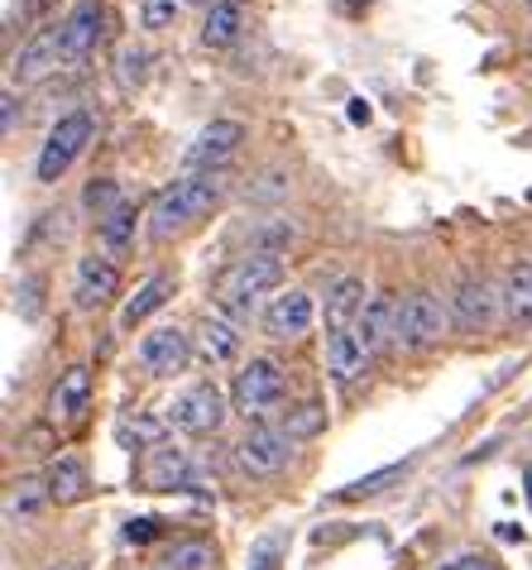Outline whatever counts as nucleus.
<instances>
[{
	"label": "nucleus",
	"instance_id": "nucleus-1",
	"mask_svg": "<svg viewBox=\"0 0 532 570\" xmlns=\"http://www.w3.org/2000/svg\"><path fill=\"white\" fill-rule=\"evenodd\" d=\"M226 187H230L226 168H216V173H183V178H174L159 197H154V207H149V240L164 245V240H174L178 230L197 226L207 212L221 207Z\"/></svg>",
	"mask_w": 532,
	"mask_h": 570
},
{
	"label": "nucleus",
	"instance_id": "nucleus-2",
	"mask_svg": "<svg viewBox=\"0 0 532 570\" xmlns=\"http://www.w3.org/2000/svg\"><path fill=\"white\" fill-rule=\"evenodd\" d=\"M278 283H284V259L240 255L211 278V303L221 307V316H230V322H249L255 307H259V297L274 293Z\"/></svg>",
	"mask_w": 532,
	"mask_h": 570
},
{
	"label": "nucleus",
	"instance_id": "nucleus-3",
	"mask_svg": "<svg viewBox=\"0 0 532 570\" xmlns=\"http://www.w3.org/2000/svg\"><path fill=\"white\" fill-rule=\"evenodd\" d=\"M288 370L274 355H255L249 364H240L236 384H230V413H240L245 422L269 426L278 413L288 407Z\"/></svg>",
	"mask_w": 532,
	"mask_h": 570
},
{
	"label": "nucleus",
	"instance_id": "nucleus-4",
	"mask_svg": "<svg viewBox=\"0 0 532 570\" xmlns=\"http://www.w3.org/2000/svg\"><path fill=\"white\" fill-rule=\"evenodd\" d=\"M446 322H451V307H442V297L427 293V288H413V293L398 297L394 336H398L403 351H432V345L446 336Z\"/></svg>",
	"mask_w": 532,
	"mask_h": 570
},
{
	"label": "nucleus",
	"instance_id": "nucleus-5",
	"mask_svg": "<svg viewBox=\"0 0 532 570\" xmlns=\"http://www.w3.org/2000/svg\"><path fill=\"white\" fill-rule=\"evenodd\" d=\"M135 489L145 494H174V489H197V470H193V455L174 441H154V446L139 451L135 461Z\"/></svg>",
	"mask_w": 532,
	"mask_h": 570
},
{
	"label": "nucleus",
	"instance_id": "nucleus-6",
	"mask_svg": "<svg viewBox=\"0 0 532 570\" xmlns=\"http://www.w3.org/2000/svg\"><path fill=\"white\" fill-rule=\"evenodd\" d=\"M91 135H97V116H91V110H68L39 149V164H35L39 183H58L62 173L72 168V158L91 145Z\"/></svg>",
	"mask_w": 532,
	"mask_h": 570
},
{
	"label": "nucleus",
	"instance_id": "nucleus-7",
	"mask_svg": "<svg viewBox=\"0 0 532 570\" xmlns=\"http://www.w3.org/2000/svg\"><path fill=\"white\" fill-rule=\"evenodd\" d=\"M111 35V10L106 0H77L62 20V68H87Z\"/></svg>",
	"mask_w": 532,
	"mask_h": 570
},
{
	"label": "nucleus",
	"instance_id": "nucleus-8",
	"mask_svg": "<svg viewBox=\"0 0 532 570\" xmlns=\"http://www.w3.org/2000/svg\"><path fill=\"white\" fill-rule=\"evenodd\" d=\"M230 413L226 393L211 384V379H201V384L183 389L174 403H168V426H178L187 436H216L221 432V422Z\"/></svg>",
	"mask_w": 532,
	"mask_h": 570
},
{
	"label": "nucleus",
	"instance_id": "nucleus-9",
	"mask_svg": "<svg viewBox=\"0 0 532 570\" xmlns=\"http://www.w3.org/2000/svg\"><path fill=\"white\" fill-rule=\"evenodd\" d=\"M293 446L297 441L284 432V426H249V432L236 441V465L245 474H278L293 461Z\"/></svg>",
	"mask_w": 532,
	"mask_h": 570
},
{
	"label": "nucleus",
	"instance_id": "nucleus-10",
	"mask_svg": "<svg viewBox=\"0 0 532 570\" xmlns=\"http://www.w3.org/2000/svg\"><path fill=\"white\" fill-rule=\"evenodd\" d=\"M240 139H245V125L240 120H211L207 130H201L193 145H187L183 173H216V168H226V158L240 149Z\"/></svg>",
	"mask_w": 532,
	"mask_h": 570
},
{
	"label": "nucleus",
	"instance_id": "nucleus-11",
	"mask_svg": "<svg viewBox=\"0 0 532 570\" xmlns=\"http://www.w3.org/2000/svg\"><path fill=\"white\" fill-rule=\"evenodd\" d=\"M312 322H317V303H312V293H303V288L278 293L274 303L264 307V336L269 341H303Z\"/></svg>",
	"mask_w": 532,
	"mask_h": 570
},
{
	"label": "nucleus",
	"instance_id": "nucleus-12",
	"mask_svg": "<svg viewBox=\"0 0 532 570\" xmlns=\"http://www.w3.org/2000/svg\"><path fill=\"white\" fill-rule=\"evenodd\" d=\"M116 293H120L116 259H106V255H82V259H77V274H72V303L77 307L97 312V307L111 303Z\"/></svg>",
	"mask_w": 532,
	"mask_h": 570
},
{
	"label": "nucleus",
	"instance_id": "nucleus-13",
	"mask_svg": "<svg viewBox=\"0 0 532 570\" xmlns=\"http://www.w3.org/2000/svg\"><path fill=\"white\" fill-rule=\"evenodd\" d=\"M499 297L504 293H494L484 278H461L456 293H451V322L480 336V331H490L499 322Z\"/></svg>",
	"mask_w": 532,
	"mask_h": 570
},
{
	"label": "nucleus",
	"instance_id": "nucleus-14",
	"mask_svg": "<svg viewBox=\"0 0 532 570\" xmlns=\"http://www.w3.org/2000/svg\"><path fill=\"white\" fill-rule=\"evenodd\" d=\"M53 68H62V20L39 29V35L10 58V82H20V87L39 82V77H49Z\"/></svg>",
	"mask_w": 532,
	"mask_h": 570
},
{
	"label": "nucleus",
	"instance_id": "nucleus-15",
	"mask_svg": "<svg viewBox=\"0 0 532 570\" xmlns=\"http://www.w3.org/2000/svg\"><path fill=\"white\" fill-rule=\"evenodd\" d=\"M187 360H193V341H187V331H178V326H159L139 341V364L159 379L183 374Z\"/></svg>",
	"mask_w": 532,
	"mask_h": 570
},
{
	"label": "nucleus",
	"instance_id": "nucleus-16",
	"mask_svg": "<svg viewBox=\"0 0 532 570\" xmlns=\"http://www.w3.org/2000/svg\"><path fill=\"white\" fill-rule=\"evenodd\" d=\"M87 407H91V370L87 364H72V370H62V379L49 393V422L72 426L87 417Z\"/></svg>",
	"mask_w": 532,
	"mask_h": 570
},
{
	"label": "nucleus",
	"instance_id": "nucleus-17",
	"mask_svg": "<svg viewBox=\"0 0 532 570\" xmlns=\"http://www.w3.org/2000/svg\"><path fill=\"white\" fill-rule=\"evenodd\" d=\"M365 370H370V351L359 345L355 331H326V374H332L341 389H351L365 379Z\"/></svg>",
	"mask_w": 532,
	"mask_h": 570
},
{
	"label": "nucleus",
	"instance_id": "nucleus-18",
	"mask_svg": "<svg viewBox=\"0 0 532 570\" xmlns=\"http://www.w3.org/2000/svg\"><path fill=\"white\" fill-rule=\"evenodd\" d=\"M394 322H398V297L370 293V303H365V312H359V322H355L359 345H365L370 355L388 351V341H398V336H394Z\"/></svg>",
	"mask_w": 532,
	"mask_h": 570
},
{
	"label": "nucleus",
	"instance_id": "nucleus-19",
	"mask_svg": "<svg viewBox=\"0 0 532 570\" xmlns=\"http://www.w3.org/2000/svg\"><path fill=\"white\" fill-rule=\"evenodd\" d=\"M365 293H370V288H365V278H355V274L336 278L332 288H326V307H322L326 331H355L359 312H365V303H370Z\"/></svg>",
	"mask_w": 532,
	"mask_h": 570
},
{
	"label": "nucleus",
	"instance_id": "nucleus-20",
	"mask_svg": "<svg viewBox=\"0 0 532 570\" xmlns=\"http://www.w3.org/2000/svg\"><path fill=\"white\" fill-rule=\"evenodd\" d=\"M193 351L211 364V370H221V364L240 360V326L230 322V316H207V322L197 326V341Z\"/></svg>",
	"mask_w": 532,
	"mask_h": 570
},
{
	"label": "nucleus",
	"instance_id": "nucleus-21",
	"mask_svg": "<svg viewBox=\"0 0 532 570\" xmlns=\"http://www.w3.org/2000/svg\"><path fill=\"white\" fill-rule=\"evenodd\" d=\"M43 484H49V499L53 503H77L91 494V474L82 455H53L49 470H43Z\"/></svg>",
	"mask_w": 532,
	"mask_h": 570
},
{
	"label": "nucleus",
	"instance_id": "nucleus-22",
	"mask_svg": "<svg viewBox=\"0 0 532 570\" xmlns=\"http://www.w3.org/2000/svg\"><path fill=\"white\" fill-rule=\"evenodd\" d=\"M139 216H145V212H139L135 202L125 197V202H120V207H116L111 216H106V220H97V240H101V255H106V259H120V255H130V249H135Z\"/></svg>",
	"mask_w": 532,
	"mask_h": 570
},
{
	"label": "nucleus",
	"instance_id": "nucleus-23",
	"mask_svg": "<svg viewBox=\"0 0 532 570\" xmlns=\"http://www.w3.org/2000/svg\"><path fill=\"white\" fill-rule=\"evenodd\" d=\"M249 24V6L245 0H221V6L207 10V20H201V43L207 49H230Z\"/></svg>",
	"mask_w": 532,
	"mask_h": 570
},
{
	"label": "nucleus",
	"instance_id": "nucleus-24",
	"mask_svg": "<svg viewBox=\"0 0 532 570\" xmlns=\"http://www.w3.org/2000/svg\"><path fill=\"white\" fill-rule=\"evenodd\" d=\"M174 288H178L174 274H149L145 283H139V293L120 307V331H135L139 322H145V316H154V312L168 303V297H174Z\"/></svg>",
	"mask_w": 532,
	"mask_h": 570
},
{
	"label": "nucleus",
	"instance_id": "nucleus-25",
	"mask_svg": "<svg viewBox=\"0 0 532 570\" xmlns=\"http://www.w3.org/2000/svg\"><path fill=\"white\" fill-rule=\"evenodd\" d=\"M49 499V484L35 480V474H20V480L6 484V522H35Z\"/></svg>",
	"mask_w": 532,
	"mask_h": 570
},
{
	"label": "nucleus",
	"instance_id": "nucleus-26",
	"mask_svg": "<svg viewBox=\"0 0 532 570\" xmlns=\"http://www.w3.org/2000/svg\"><path fill=\"white\" fill-rule=\"evenodd\" d=\"M504 312L513 326H532V259H513L504 274Z\"/></svg>",
	"mask_w": 532,
	"mask_h": 570
},
{
	"label": "nucleus",
	"instance_id": "nucleus-27",
	"mask_svg": "<svg viewBox=\"0 0 532 570\" xmlns=\"http://www.w3.org/2000/svg\"><path fill=\"white\" fill-rule=\"evenodd\" d=\"M164 566L168 570H216V547L207 537H178L164 547Z\"/></svg>",
	"mask_w": 532,
	"mask_h": 570
},
{
	"label": "nucleus",
	"instance_id": "nucleus-28",
	"mask_svg": "<svg viewBox=\"0 0 532 570\" xmlns=\"http://www.w3.org/2000/svg\"><path fill=\"white\" fill-rule=\"evenodd\" d=\"M408 470H413V461H398V465H384V470H374V474H365V480H355V484H346V489H336V503H355V499H374V494H384L388 484H398V480H408Z\"/></svg>",
	"mask_w": 532,
	"mask_h": 570
},
{
	"label": "nucleus",
	"instance_id": "nucleus-29",
	"mask_svg": "<svg viewBox=\"0 0 532 570\" xmlns=\"http://www.w3.org/2000/svg\"><path fill=\"white\" fill-rule=\"evenodd\" d=\"M293 220H284V216H269V220H259L255 230H249V249L245 255H284V249L293 245Z\"/></svg>",
	"mask_w": 532,
	"mask_h": 570
},
{
	"label": "nucleus",
	"instance_id": "nucleus-30",
	"mask_svg": "<svg viewBox=\"0 0 532 570\" xmlns=\"http://www.w3.org/2000/svg\"><path fill=\"white\" fill-rule=\"evenodd\" d=\"M120 202H125V193H120V183H116V178H91V183H87V193H82V207L97 216V220L111 216Z\"/></svg>",
	"mask_w": 532,
	"mask_h": 570
},
{
	"label": "nucleus",
	"instance_id": "nucleus-31",
	"mask_svg": "<svg viewBox=\"0 0 532 570\" xmlns=\"http://www.w3.org/2000/svg\"><path fill=\"white\" fill-rule=\"evenodd\" d=\"M322 426H326V407H322V403H297V407H288V413H284V432H288L293 441L317 436Z\"/></svg>",
	"mask_w": 532,
	"mask_h": 570
},
{
	"label": "nucleus",
	"instance_id": "nucleus-32",
	"mask_svg": "<svg viewBox=\"0 0 532 570\" xmlns=\"http://www.w3.org/2000/svg\"><path fill=\"white\" fill-rule=\"evenodd\" d=\"M284 557H288V537L284 532H269L249 547V566L245 570H284Z\"/></svg>",
	"mask_w": 532,
	"mask_h": 570
},
{
	"label": "nucleus",
	"instance_id": "nucleus-33",
	"mask_svg": "<svg viewBox=\"0 0 532 570\" xmlns=\"http://www.w3.org/2000/svg\"><path fill=\"white\" fill-rule=\"evenodd\" d=\"M145 72H149V53L135 49V43H125L120 58H116V82H120L125 91H135L139 82H145Z\"/></svg>",
	"mask_w": 532,
	"mask_h": 570
},
{
	"label": "nucleus",
	"instance_id": "nucleus-34",
	"mask_svg": "<svg viewBox=\"0 0 532 570\" xmlns=\"http://www.w3.org/2000/svg\"><path fill=\"white\" fill-rule=\"evenodd\" d=\"M187 0H139V24L145 29H168L183 14Z\"/></svg>",
	"mask_w": 532,
	"mask_h": 570
},
{
	"label": "nucleus",
	"instance_id": "nucleus-35",
	"mask_svg": "<svg viewBox=\"0 0 532 570\" xmlns=\"http://www.w3.org/2000/svg\"><path fill=\"white\" fill-rule=\"evenodd\" d=\"M154 537H159V518H130L125 522V542H154Z\"/></svg>",
	"mask_w": 532,
	"mask_h": 570
},
{
	"label": "nucleus",
	"instance_id": "nucleus-36",
	"mask_svg": "<svg viewBox=\"0 0 532 570\" xmlns=\"http://www.w3.org/2000/svg\"><path fill=\"white\" fill-rule=\"evenodd\" d=\"M14 307L24 316H39V278H24L20 283V297H14Z\"/></svg>",
	"mask_w": 532,
	"mask_h": 570
},
{
	"label": "nucleus",
	"instance_id": "nucleus-37",
	"mask_svg": "<svg viewBox=\"0 0 532 570\" xmlns=\"http://www.w3.org/2000/svg\"><path fill=\"white\" fill-rule=\"evenodd\" d=\"M58 0H20V20H49Z\"/></svg>",
	"mask_w": 532,
	"mask_h": 570
},
{
	"label": "nucleus",
	"instance_id": "nucleus-38",
	"mask_svg": "<svg viewBox=\"0 0 532 570\" xmlns=\"http://www.w3.org/2000/svg\"><path fill=\"white\" fill-rule=\"evenodd\" d=\"M442 570H494V566L484 561V557H475V551H461V557H451Z\"/></svg>",
	"mask_w": 532,
	"mask_h": 570
},
{
	"label": "nucleus",
	"instance_id": "nucleus-39",
	"mask_svg": "<svg viewBox=\"0 0 532 570\" xmlns=\"http://www.w3.org/2000/svg\"><path fill=\"white\" fill-rule=\"evenodd\" d=\"M14 125H20V97L6 91V135H14Z\"/></svg>",
	"mask_w": 532,
	"mask_h": 570
},
{
	"label": "nucleus",
	"instance_id": "nucleus-40",
	"mask_svg": "<svg viewBox=\"0 0 532 570\" xmlns=\"http://www.w3.org/2000/svg\"><path fill=\"white\" fill-rule=\"evenodd\" d=\"M523 494H528V503H532V465L523 470Z\"/></svg>",
	"mask_w": 532,
	"mask_h": 570
},
{
	"label": "nucleus",
	"instance_id": "nucleus-41",
	"mask_svg": "<svg viewBox=\"0 0 532 570\" xmlns=\"http://www.w3.org/2000/svg\"><path fill=\"white\" fill-rule=\"evenodd\" d=\"M49 570H82V566H77V561H58V566H49Z\"/></svg>",
	"mask_w": 532,
	"mask_h": 570
},
{
	"label": "nucleus",
	"instance_id": "nucleus-42",
	"mask_svg": "<svg viewBox=\"0 0 532 570\" xmlns=\"http://www.w3.org/2000/svg\"><path fill=\"white\" fill-rule=\"evenodd\" d=\"M193 6H207L211 10V6H221V0H193Z\"/></svg>",
	"mask_w": 532,
	"mask_h": 570
},
{
	"label": "nucleus",
	"instance_id": "nucleus-43",
	"mask_svg": "<svg viewBox=\"0 0 532 570\" xmlns=\"http://www.w3.org/2000/svg\"><path fill=\"white\" fill-rule=\"evenodd\" d=\"M523 6H528V10H532V0H523Z\"/></svg>",
	"mask_w": 532,
	"mask_h": 570
},
{
	"label": "nucleus",
	"instance_id": "nucleus-44",
	"mask_svg": "<svg viewBox=\"0 0 532 570\" xmlns=\"http://www.w3.org/2000/svg\"><path fill=\"white\" fill-rule=\"evenodd\" d=\"M528 53H532V39H528Z\"/></svg>",
	"mask_w": 532,
	"mask_h": 570
}]
</instances>
